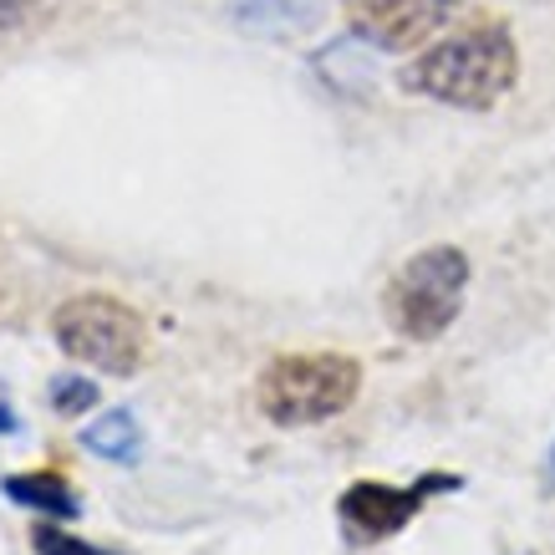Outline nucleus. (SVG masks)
<instances>
[{
    "label": "nucleus",
    "mask_w": 555,
    "mask_h": 555,
    "mask_svg": "<svg viewBox=\"0 0 555 555\" xmlns=\"http://www.w3.org/2000/svg\"><path fill=\"white\" fill-rule=\"evenodd\" d=\"M398 82L418 98H434L443 107H464V113H489L520 82V51L515 36L500 21H479L469 31H454L449 41L428 47L413 56Z\"/></svg>",
    "instance_id": "f257e3e1"
},
{
    "label": "nucleus",
    "mask_w": 555,
    "mask_h": 555,
    "mask_svg": "<svg viewBox=\"0 0 555 555\" xmlns=\"http://www.w3.org/2000/svg\"><path fill=\"white\" fill-rule=\"evenodd\" d=\"M362 392V367L357 357L341 352H286L275 357L260 383H255V403L275 428H311L347 413Z\"/></svg>",
    "instance_id": "f03ea898"
},
{
    "label": "nucleus",
    "mask_w": 555,
    "mask_h": 555,
    "mask_svg": "<svg viewBox=\"0 0 555 555\" xmlns=\"http://www.w3.org/2000/svg\"><path fill=\"white\" fill-rule=\"evenodd\" d=\"M464 291H469V255L459 245H428L408 255L398 275L387 281V326L408 341H438L464 311Z\"/></svg>",
    "instance_id": "7ed1b4c3"
},
{
    "label": "nucleus",
    "mask_w": 555,
    "mask_h": 555,
    "mask_svg": "<svg viewBox=\"0 0 555 555\" xmlns=\"http://www.w3.org/2000/svg\"><path fill=\"white\" fill-rule=\"evenodd\" d=\"M51 337L56 347L82 362L92 372H107V377H133L149 357V326L128 301L118 296H72V301L56 306L51 317Z\"/></svg>",
    "instance_id": "20e7f679"
},
{
    "label": "nucleus",
    "mask_w": 555,
    "mask_h": 555,
    "mask_svg": "<svg viewBox=\"0 0 555 555\" xmlns=\"http://www.w3.org/2000/svg\"><path fill=\"white\" fill-rule=\"evenodd\" d=\"M459 489H464V474H449V469H428L413 485L357 479V485L341 489L337 525H341V535H347V545H377V540L403 535L408 525L428 509L434 494H459Z\"/></svg>",
    "instance_id": "39448f33"
},
{
    "label": "nucleus",
    "mask_w": 555,
    "mask_h": 555,
    "mask_svg": "<svg viewBox=\"0 0 555 555\" xmlns=\"http://www.w3.org/2000/svg\"><path fill=\"white\" fill-rule=\"evenodd\" d=\"M357 41L377 51H413L454 16V0H341Z\"/></svg>",
    "instance_id": "423d86ee"
},
{
    "label": "nucleus",
    "mask_w": 555,
    "mask_h": 555,
    "mask_svg": "<svg viewBox=\"0 0 555 555\" xmlns=\"http://www.w3.org/2000/svg\"><path fill=\"white\" fill-rule=\"evenodd\" d=\"M224 16L245 36L291 41V36H306L326 16V0H224Z\"/></svg>",
    "instance_id": "0eeeda50"
},
{
    "label": "nucleus",
    "mask_w": 555,
    "mask_h": 555,
    "mask_svg": "<svg viewBox=\"0 0 555 555\" xmlns=\"http://www.w3.org/2000/svg\"><path fill=\"white\" fill-rule=\"evenodd\" d=\"M0 494L21 509H36V515H51V520H77L82 505H77V489L62 479L56 469H36V474H11L0 479Z\"/></svg>",
    "instance_id": "6e6552de"
},
{
    "label": "nucleus",
    "mask_w": 555,
    "mask_h": 555,
    "mask_svg": "<svg viewBox=\"0 0 555 555\" xmlns=\"http://www.w3.org/2000/svg\"><path fill=\"white\" fill-rule=\"evenodd\" d=\"M82 449L107 459V464H138L143 459V428L128 408H107L98 423L82 428Z\"/></svg>",
    "instance_id": "1a4fd4ad"
},
{
    "label": "nucleus",
    "mask_w": 555,
    "mask_h": 555,
    "mask_svg": "<svg viewBox=\"0 0 555 555\" xmlns=\"http://www.w3.org/2000/svg\"><path fill=\"white\" fill-rule=\"evenodd\" d=\"M51 408L62 413V418H82L87 408H98V383L92 377H72V372H62V377H51Z\"/></svg>",
    "instance_id": "9d476101"
},
{
    "label": "nucleus",
    "mask_w": 555,
    "mask_h": 555,
    "mask_svg": "<svg viewBox=\"0 0 555 555\" xmlns=\"http://www.w3.org/2000/svg\"><path fill=\"white\" fill-rule=\"evenodd\" d=\"M36 555H118V551H102V545H87V540L56 530V525H36L31 530Z\"/></svg>",
    "instance_id": "9b49d317"
},
{
    "label": "nucleus",
    "mask_w": 555,
    "mask_h": 555,
    "mask_svg": "<svg viewBox=\"0 0 555 555\" xmlns=\"http://www.w3.org/2000/svg\"><path fill=\"white\" fill-rule=\"evenodd\" d=\"M41 0H0V31H11V26H21V21L31 16Z\"/></svg>",
    "instance_id": "f8f14e48"
},
{
    "label": "nucleus",
    "mask_w": 555,
    "mask_h": 555,
    "mask_svg": "<svg viewBox=\"0 0 555 555\" xmlns=\"http://www.w3.org/2000/svg\"><path fill=\"white\" fill-rule=\"evenodd\" d=\"M16 428H21V418L5 403H0V434H16Z\"/></svg>",
    "instance_id": "ddd939ff"
},
{
    "label": "nucleus",
    "mask_w": 555,
    "mask_h": 555,
    "mask_svg": "<svg viewBox=\"0 0 555 555\" xmlns=\"http://www.w3.org/2000/svg\"><path fill=\"white\" fill-rule=\"evenodd\" d=\"M545 474H551V485H555V443H551V454H545Z\"/></svg>",
    "instance_id": "4468645a"
}]
</instances>
